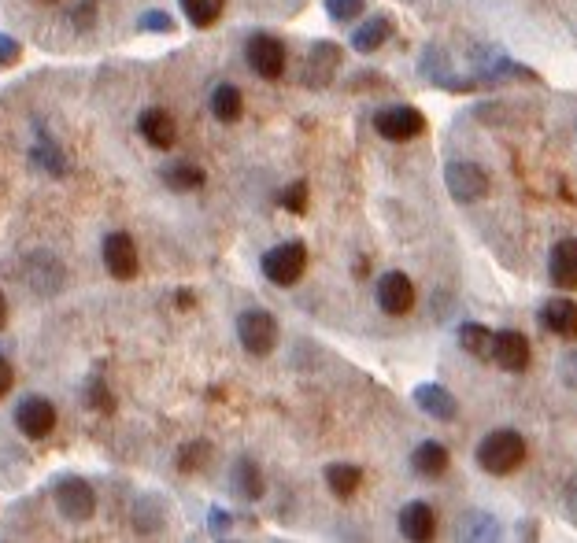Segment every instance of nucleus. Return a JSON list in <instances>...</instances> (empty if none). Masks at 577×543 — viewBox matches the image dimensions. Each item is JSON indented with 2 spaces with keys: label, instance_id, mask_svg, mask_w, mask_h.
I'll use <instances>...</instances> for the list:
<instances>
[{
  "label": "nucleus",
  "instance_id": "obj_1",
  "mask_svg": "<svg viewBox=\"0 0 577 543\" xmlns=\"http://www.w3.org/2000/svg\"><path fill=\"white\" fill-rule=\"evenodd\" d=\"M526 451H529L526 436L518 433V429H492V433L481 436L474 459H478V466L489 477H511L515 470H522Z\"/></svg>",
  "mask_w": 577,
  "mask_h": 543
},
{
  "label": "nucleus",
  "instance_id": "obj_2",
  "mask_svg": "<svg viewBox=\"0 0 577 543\" xmlns=\"http://www.w3.org/2000/svg\"><path fill=\"white\" fill-rule=\"evenodd\" d=\"M52 503L60 510L63 521H74V525H82V521H93L97 514V492H93V484L86 477H60V481L52 484Z\"/></svg>",
  "mask_w": 577,
  "mask_h": 543
},
{
  "label": "nucleus",
  "instance_id": "obj_3",
  "mask_svg": "<svg viewBox=\"0 0 577 543\" xmlns=\"http://www.w3.org/2000/svg\"><path fill=\"white\" fill-rule=\"evenodd\" d=\"M263 278L271 285H282V289H293L296 281L304 278L307 270V244L304 241H282L274 244L271 252L263 255Z\"/></svg>",
  "mask_w": 577,
  "mask_h": 543
},
{
  "label": "nucleus",
  "instance_id": "obj_4",
  "mask_svg": "<svg viewBox=\"0 0 577 543\" xmlns=\"http://www.w3.org/2000/svg\"><path fill=\"white\" fill-rule=\"evenodd\" d=\"M237 340L256 359L271 355L274 344H278V318L271 311H263V307H248V311L237 314Z\"/></svg>",
  "mask_w": 577,
  "mask_h": 543
},
{
  "label": "nucleus",
  "instance_id": "obj_5",
  "mask_svg": "<svg viewBox=\"0 0 577 543\" xmlns=\"http://www.w3.org/2000/svg\"><path fill=\"white\" fill-rule=\"evenodd\" d=\"M374 130L393 145H407V141L426 133V115L411 104H389V108L374 111Z\"/></svg>",
  "mask_w": 577,
  "mask_h": 543
},
{
  "label": "nucleus",
  "instance_id": "obj_6",
  "mask_svg": "<svg viewBox=\"0 0 577 543\" xmlns=\"http://www.w3.org/2000/svg\"><path fill=\"white\" fill-rule=\"evenodd\" d=\"M444 185H448V193H452V200H459V204H478V200H485L489 196V174L478 167V163H467V159H455V163H448L444 167Z\"/></svg>",
  "mask_w": 577,
  "mask_h": 543
},
{
  "label": "nucleus",
  "instance_id": "obj_7",
  "mask_svg": "<svg viewBox=\"0 0 577 543\" xmlns=\"http://www.w3.org/2000/svg\"><path fill=\"white\" fill-rule=\"evenodd\" d=\"M245 60L248 67L263 78V82H278L285 74V45H282V37H274V34H252L248 37V45H245Z\"/></svg>",
  "mask_w": 577,
  "mask_h": 543
},
{
  "label": "nucleus",
  "instance_id": "obj_8",
  "mask_svg": "<svg viewBox=\"0 0 577 543\" xmlns=\"http://www.w3.org/2000/svg\"><path fill=\"white\" fill-rule=\"evenodd\" d=\"M60 414H56V403L45 396H23L15 403V425L26 440H45V436L56 429Z\"/></svg>",
  "mask_w": 577,
  "mask_h": 543
},
{
  "label": "nucleus",
  "instance_id": "obj_9",
  "mask_svg": "<svg viewBox=\"0 0 577 543\" xmlns=\"http://www.w3.org/2000/svg\"><path fill=\"white\" fill-rule=\"evenodd\" d=\"M23 281L37 296H56L67 285V270L52 252H30L23 259Z\"/></svg>",
  "mask_w": 577,
  "mask_h": 543
},
{
  "label": "nucleus",
  "instance_id": "obj_10",
  "mask_svg": "<svg viewBox=\"0 0 577 543\" xmlns=\"http://www.w3.org/2000/svg\"><path fill=\"white\" fill-rule=\"evenodd\" d=\"M500 370L507 374H522L529 370V359H533V348H529L526 333H518V329H500V333H492V355H489Z\"/></svg>",
  "mask_w": 577,
  "mask_h": 543
},
{
  "label": "nucleus",
  "instance_id": "obj_11",
  "mask_svg": "<svg viewBox=\"0 0 577 543\" xmlns=\"http://www.w3.org/2000/svg\"><path fill=\"white\" fill-rule=\"evenodd\" d=\"M374 296H378L381 311L393 314V318H404V314H411V307H415V300H418V292H415V285H411V278H407V274H400V270H389V274H381Z\"/></svg>",
  "mask_w": 577,
  "mask_h": 543
},
{
  "label": "nucleus",
  "instance_id": "obj_12",
  "mask_svg": "<svg viewBox=\"0 0 577 543\" xmlns=\"http://www.w3.org/2000/svg\"><path fill=\"white\" fill-rule=\"evenodd\" d=\"M100 255H104V266H108V274L115 281H130L137 274V244L130 233H108L104 244H100Z\"/></svg>",
  "mask_w": 577,
  "mask_h": 543
},
{
  "label": "nucleus",
  "instance_id": "obj_13",
  "mask_svg": "<svg viewBox=\"0 0 577 543\" xmlns=\"http://www.w3.org/2000/svg\"><path fill=\"white\" fill-rule=\"evenodd\" d=\"M337 67H341V45H333V41H315L311 52H307V63H304V82L322 89V85L333 82Z\"/></svg>",
  "mask_w": 577,
  "mask_h": 543
},
{
  "label": "nucleus",
  "instance_id": "obj_14",
  "mask_svg": "<svg viewBox=\"0 0 577 543\" xmlns=\"http://www.w3.org/2000/svg\"><path fill=\"white\" fill-rule=\"evenodd\" d=\"M541 326L559 340H577V300L570 296H552L541 307Z\"/></svg>",
  "mask_w": 577,
  "mask_h": 543
},
{
  "label": "nucleus",
  "instance_id": "obj_15",
  "mask_svg": "<svg viewBox=\"0 0 577 543\" xmlns=\"http://www.w3.org/2000/svg\"><path fill=\"white\" fill-rule=\"evenodd\" d=\"M548 278L555 289L577 292V237H563L548 255Z\"/></svg>",
  "mask_w": 577,
  "mask_h": 543
},
{
  "label": "nucleus",
  "instance_id": "obj_16",
  "mask_svg": "<svg viewBox=\"0 0 577 543\" xmlns=\"http://www.w3.org/2000/svg\"><path fill=\"white\" fill-rule=\"evenodd\" d=\"M396 525H400V536H404V540L422 543V540H433V532H437V514H433L430 503L415 499V503H407V507L400 510Z\"/></svg>",
  "mask_w": 577,
  "mask_h": 543
},
{
  "label": "nucleus",
  "instance_id": "obj_17",
  "mask_svg": "<svg viewBox=\"0 0 577 543\" xmlns=\"http://www.w3.org/2000/svg\"><path fill=\"white\" fill-rule=\"evenodd\" d=\"M137 130H141V137H145L152 148H174V141H178V122H174V115H167L163 108L141 111Z\"/></svg>",
  "mask_w": 577,
  "mask_h": 543
},
{
  "label": "nucleus",
  "instance_id": "obj_18",
  "mask_svg": "<svg viewBox=\"0 0 577 543\" xmlns=\"http://www.w3.org/2000/svg\"><path fill=\"white\" fill-rule=\"evenodd\" d=\"M415 403L422 414H430L433 422H455V414H459V403L455 396L448 392L444 385H418L415 388Z\"/></svg>",
  "mask_w": 577,
  "mask_h": 543
},
{
  "label": "nucleus",
  "instance_id": "obj_19",
  "mask_svg": "<svg viewBox=\"0 0 577 543\" xmlns=\"http://www.w3.org/2000/svg\"><path fill=\"white\" fill-rule=\"evenodd\" d=\"M448 447L437 444V440H422V444L411 451V470L418 473V477H426V481H437V477H444V470H448Z\"/></svg>",
  "mask_w": 577,
  "mask_h": 543
},
{
  "label": "nucleus",
  "instance_id": "obj_20",
  "mask_svg": "<svg viewBox=\"0 0 577 543\" xmlns=\"http://www.w3.org/2000/svg\"><path fill=\"white\" fill-rule=\"evenodd\" d=\"M230 488H234V495L256 503V499H263V492H267V481H263V470H259L252 459H237L234 473H230Z\"/></svg>",
  "mask_w": 577,
  "mask_h": 543
},
{
  "label": "nucleus",
  "instance_id": "obj_21",
  "mask_svg": "<svg viewBox=\"0 0 577 543\" xmlns=\"http://www.w3.org/2000/svg\"><path fill=\"white\" fill-rule=\"evenodd\" d=\"M389 37H393V23H389L385 15H370V19H363V26H356V34H352V49L378 52Z\"/></svg>",
  "mask_w": 577,
  "mask_h": 543
},
{
  "label": "nucleus",
  "instance_id": "obj_22",
  "mask_svg": "<svg viewBox=\"0 0 577 543\" xmlns=\"http://www.w3.org/2000/svg\"><path fill=\"white\" fill-rule=\"evenodd\" d=\"M322 477H326V484H330V492L337 499H352L359 492V484H363V470L356 462H330Z\"/></svg>",
  "mask_w": 577,
  "mask_h": 543
},
{
  "label": "nucleus",
  "instance_id": "obj_23",
  "mask_svg": "<svg viewBox=\"0 0 577 543\" xmlns=\"http://www.w3.org/2000/svg\"><path fill=\"white\" fill-rule=\"evenodd\" d=\"M211 115L219 122H237L245 115V97H241V89L230 82H222L211 89Z\"/></svg>",
  "mask_w": 577,
  "mask_h": 543
},
{
  "label": "nucleus",
  "instance_id": "obj_24",
  "mask_svg": "<svg viewBox=\"0 0 577 543\" xmlns=\"http://www.w3.org/2000/svg\"><path fill=\"white\" fill-rule=\"evenodd\" d=\"M160 178L174 193H193V189H200V185L208 181V174L200 167H193V163H171V167L160 170Z\"/></svg>",
  "mask_w": 577,
  "mask_h": 543
},
{
  "label": "nucleus",
  "instance_id": "obj_25",
  "mask_svg": "<svg viewBox=\"0 0 577 543\" xmlns=\"http://www.w3.org/2000/svg\"><path fill=\"white\" fill-rule=\"evenodd\" d=\"M30 163H34L37 170H49V174H56V178L67 174V156L56 148V141H52L49 133H41V137H37V145L30 148Z\"/></svg>",
  "mask_w": 577,
  "mask_h": 543
},
{
  "label": "nucleus",
  "instance_id": "obj_26",
  "mask_svg": "<svg viewBox=\"0 0 577 543\" xmlns=\"http://www.w3.org/2000/svg\"><path fill=\"white\" fill-rule=\"evenodd\" d=\"M455 337H459V348L474 355V359H489L492 355V329L481 326V322H463Z\"/></svg>",
  "mask_w": 577,
  "mask_h": 543
},
{
  "label": "nucleus",
  "instance_id": "obj_27",
  "mask_svg": "<svg viewBox=\"0 0 577 543\" xmlns=\"http://www.w3.org/2000/svg\"><path fill=\"white\" fill-rule=\"evenodd\" d=\"M178 4H182L185 19L197 30H208V26L219 23L222 8H226V0H178Z\"/></svg>",
  "mask_w": 577,
  "mask_h": 543
},
{
  "label": "nucleus",
  "instance_id": "obj_28",
  "mask_svg": "<svg viewBox=\"0 0 577 543\" xmlns=\"http://www.w3.org/2000/svg\"><path fill=\"white\" fill-rule=\"evenodd\" d=\"M211 462V444L208 440H193V444L178 447V470L182 473H200Z\"/></svg>",
  "mask_w": 577,
  "mask_h": 543
},
{
  "label": "nucleus",
  "instance_id": "obj_29",
  "mask_svg": "<svg viewBox=\"0 0 577 543\" xmlns=\"http://www.w3.org/2000/svg\"><path fill=\"white\" fill-rule=\"evenodd\" d=\"M86 403L93 407V411H104V414L115 411V396H111V388L104 385V377L100 374H93L86 381Z\"/></svg>",
  "mask_w": 577,
  "mask_h": 543
},
{
  "label": "nucleus",
  "instance_id": "obj_30",
  "mask_svg": "<svg viewBox=\"0 0 577 543\" xmlns=\"http://www.w3.org/2000/svg\"><path fill=\"white\" fill-rule=\"evenodd\" d=\"M278 204L289 211V215H304L307 211V181H293L278 193Z\"/></svg>",
  "mask_w": 577,
  "mask_h": 543
},
{
  "label": "nucleus",
  "instance_id": "obj_31",
  "mask_svg": "<svg viewBox=\"0 0 577 543\" xmlns=\"http://www.w3.org/2000/svg\"><path fill=\"white\" fill-rule=\"evenodd\" d=\"M363 0H326V15H330L333 23H356L359 15H363Z\"/></svg>",
  "mask_w": 577,
  "mask_h": 543
},
{
  "label": "nucleus",
  "instance_id": "obj_32",
  "mask_svg": "<svg viewBox=\"0 0 577 543\" xmlns=\"http://www.w3.org/2000/svg\"><path fill=\"white\" fill-rule=\"evenodd\" d=\"M137 30H145V34H174V30H178V23H174L167 12L152 8V12H145L141 19H137Z\"/></svg>",
  "mask_w": 577,
  "mask_h": 543
},
{
  "label": "nucleus",
  "instance_id": "obj_33",
  "mask_svg": "<svg viewBox=\"0 0 577 543\" xmlns=\"http://www.w3.org/2000/svg\"><path fill=\"white\" fill-rule=\"evenodd\" d=\"M97 12H100V0H78L71 12H67V19H71V26H78V30H89V26L97 23Z\"/></svg>",
  "mask_w": 577,
  "mask_h": 543
},
{
  "label": "nucleus",
  "instance_id": "obj_34",
  "mask_svg": "<svg viewBox=\"0 0 577 543\" xmlns=\"http://www.w3.org/2000/svg\"><path fill=\"white\" fill-rule=\"evenodd\" d=\"M19 56H23V45H19L15 37L0 34V71H4V67H15Z\"/></svg>",
  "mask_w": 577,
  "mask_h": 543
},
{
  "label": "nucleus",
  "instance_id": "obj_35",
  "mask_svg": "<svg viewBox=\"0 0 577 543\" xmlns=\"http://www.w3.org/2000/svg\"><path fill=\"white\" fill-rule=\"evenodd\" d=\"M230 525H234V514H230V510L211 507V514H208V529H211V536H226V532H230Z\"/></svg>",
  "mask_w": 577,
  "mask_h": 543
},
{
  "label": "nucleus",
  "instance_id": "obj_36",
  "mask_svg": "<svg viewBox=\"0 0 577 543\" xmlns=\"http://www.w3.org/2000/svg\"><path fill=\"white\" fill-rule=\"evenodd\" d=\"M12 385H15V374H12V362L4 359V355H0V399L8 396V392H12Z\"/></svg>",
  "mask_w": 577,
  "mask_h": 543
},
{
  "label": "nucleus",
  "instance_id": "obj_37",
  "mask_svg": "<svg viewBox=\"0 0 577 543\" xmlns=\"http://www.w3.org/2000/svg\"><path fill=\"white\" fill-rule=\"evenodd\" d=\"M8 326V300H4V292H0V329Z\"/></svg>",
  "mask_w": 577,
  "mask_h": 543
},
{
  "label": "nucleus",
  "instance_id": "obj_38",
  "mask_svg": "<svg viewBox=\"0 0 577 543\" xmlns=\"http://www.w3.org/2000/svg\"><path fill=\"white\" fill-rule=\"evenodd\" d=\"M193 303H197V300H193L189 292H178V307H193Z\"/></svg>",
  "mask_w": 577,
  "mask_h": 543
},
{
  "label": "nucleus",
  "instance_id": "obj_39",
  "mask_svg": "<svg viewBox=\"0 0 577 543\" xmlns=\"http://www.w3.org/2000/svg\"><path fill=\"white\" fill-rule=\"evenodd\" d=\"M37 4H56V0H37Z\"/></svg>",
  "mask_w": 577,
  "mask_h": 543
}]
</instances>
